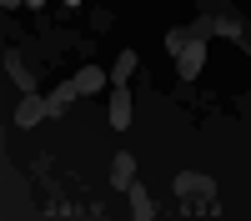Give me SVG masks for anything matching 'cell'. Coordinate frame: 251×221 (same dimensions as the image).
Instances as JSON below:
<instances>
[{
	"mask_svg": "<svg viewBox=\"0 0 251 221\" xmlns=\"http://www.w3.org/2000/svg\"><path fill=\"white\" fill-rule=\"evenodd\" d=\"M131 181H136V156H131V151L111 156V186H116V191H126Z\"/></svg>",
	"mask_w": 251,
	"mask_h": 221,
	"instance_id": "7",
	"label": "cell"
},
{
	"mask_svg": "<svg viewBox=\"0 0 251 221\" xmlns=\"http://www.w3.org/2000/svg\"><path fill=\"white\" fill-rule=\"evenodd\" d=\"M126 196H131V216H136V221H151V216H156V201H151V191H146L141 181H131Z\"/></svg>",
	"mask_w": 251,
	"mask_h": 221,
	"instance_id": "8",
	"label": "cell"
},
{
	"mask_svg": "<svg viewBox=\"0 0 251 221\" xmlns=\"http://www.w3.org/2000/svg\"><path fill=\"white\" fill-rule=\"evenodd\" d=\"M75 96H80V91H75V80H60V86H55V91L46 96V100H50V116H66Z\"/></svg>",
	"mask_w": 251,
	"mask_h": 221,
	"instance_id": "10",
	"label": "cell"
},
{
	"mask_svg": "<svg viewBox=\"0 0 251 221\" xmlns=\"http://www.w3.org/2000/svg\"><path fill=\"white\" fill-rule=\"evenodd\" d=\"M20 201V196H25V176H20V171H10V161H5V201Z\"/></svg>",
	"mask_w": 251,
	"mask_h": 221,
	"instance_id": "13",
	"label": "cell"
},
{
	"mask_svg": "<svg viewBox=\"0 0 251 221\" xmlns=\"http://www.w3.org/2000/svg\"><path fill=\"white\" fill-rule=\"evenodd\" d=\"M201 66H206V40H196V35H191V46L176 55V75H181V80H196V75H201Z\"/></svg>",
	"mask_w": 251,
	"mask_h": 221,
	"instance_id": "3",
	"label": "cell"
},
{
	"mask_svg": "<svg viewBox=\"0 0 251 221\" xmlns=\"http://www.w3.org/2000/svg\"><path fill=\"white\" fill-rule=\"evenodd\" d=\"M0 5H5V10H20V5H25V0H0Z\"/></svg>",
	"mask_w": 251,
	"mask_h": 221,
	"instance_id": "17",
	"label": "cell"
},
{
	"mask_svg": "<svg viewBox=\"0 0 251 221\" xmlns=\"http://www.w3.org/2000/svg\"><path fill=\"white\" fill-rule=\"evenodd\" d=\"M186 46H191V25H186V30H166V50H171V55H181Z\"/></svg>",
	"mask_w": 251,
	"mask_h": 221,
	"instance_id": "14",
	"label": "cell"
},
{
	"mask_svg": "<svg viewBox=\"0 0 251 221\" xmlns=\"http://www.w3.org/2000/svg\"><path fill=\"white\" fill-rule=\"evenodd\" d=\"M111 126L116 131L131 126V86H111Z\"/></svg>",
	"mask_w": 251,
	"mask_h": 221,
	"instance_id": "6",
	"label": "cell"
},
{
	"mask_svg": "<svg viewBox=\"0 0 251 221\" xmlns=\"http://www.w3.org/2000/svg\"><path fill=\"white\" fill-rule=\"evenodd\" d=\"M30 171H35V181H55V176H60L55 156H35V161H30Z\"/></svg>",
	"mask_w": 251,
	"mask_h": 221,
	"instance_id": "12",
	"label": "cell"
},
{
	"mask_svg": "<svg viewBox=\"0 0 251 221\" xmlns=\"http://www.w3.org/2000/svg\"><path fill=\"white\" fill-rule=\"evenodd\" d=\"M25 5H30V10H46V5H50V0H25Z\"/></svg>",
	"mask_w": 251,
	"mask_h": 221,
	"instance_id": "18",
	"label": "cell"
},
{
	"mask_svg": "<svg viewBox=\"0 0 251 221\" xmlns=\"http://www.w3.org/2000/svg\"><path fill=\"white\" fill-rule=\"evenodd\" d=\"M171 196H176V211H186V216H201V211L216 216V211H221V201H216V181L201 176V171H176Z\"/></svg>",
	"mask_w": 251,
	"mask_h": 221,
	"instance_id": "1",
	"label": "cell"
},
{
	"mask_svg": "<svg viewBox=\"0 0 251 221\" xmlns=\"http://www.w3.org/2000/svg\"><path fill=\"white\" fill-rule=\"evenodd\" d=\"M211 25H216V35H221V40H236V35H241V25H246V20H241V10L231 5V10H226V15H216Z\"/></svg>",
	"mask_w": 251,
	"mask_h": 221,
	"instance_id": "11",
	"label": "cell"
},
{
	"mask_svg": "<svg viewBox=\"0 0 251 221\" xmlns=\"http://www.w3.org/2000/svg\"><path fill=\"white\" fill-rule=\"evenodd\" d=\"M60 5H66V10H75V5H80V0H60Z\"/></svg>",
	"mask_w": 251,
	"mask_h": 221,
	"instance_id": "19",
	"label": "cell"
},
{
	"mask_svg": "<svg viewBox=\"0 0 251 221\" xmlns=\"http://www.w3.org/2000/svg\"><path fill=\"white\" fill-rule=\"evenodd\" d=\"M46 116H50V100L30 91V96L20 100V106H15V126H25V131H30V126H40V121H46Z\"/></svg>",
	"mask_w": 251,
	"mask_h": 221,
	"instance_id": "4",
	"label": "cell"
},
{
	"mask_svg": "<svg viewBox=\"0 0 251 221\" xmlns=\"http://www.w3.org/2000/svg\"><path fill=\"white\" fill-rule=\"evenodd\" d=\"M5 75L20 86V96H30L40 80H46V60H35L25 46H10V50H5Z\"/></svg>",
	"mask_w": 251,
	"mask_h": 221,
	"instance_id": "2",
	"label": "cell"
},
{
	"mask_svg": "<svg viewBox=\"0 0 251 221\" xmlns=\"http://www.w3.org/2000/svg\"><path fill=\"white\" fill-rule=\"evenodd\" d=\"M91 30H96V35H100V30H111V10H106V5H96V10H91Z\"/></svg>",
	"mask_w": 251,
	"mask_h": 221,
	"instance_id": "16",
	"label": "cell"
},
{
	"mask_svg": "<svg viewBox=\"0 0 251 221\" xmlns=\"http://www.w3.org/2000/svg\"><path fill=\"white\" fill-rule=\"evenodd\" d=\"M71 80H75V91H80V96H100V91L111 86V75L100 71V66H80V71H75Z\"/></svg>",
	"mask_w": 251,
	"mask_h": 221,
	"instance_id": "5",
	"label": "cell"
},
{
	"mask_svg": "<svg viewBox=\"0 0 251 221\" xmlns=\"http://www.w3.org/2000/svg\"><path fill=\"white\" fill-rule=\"evenodd\" d=\"M191 5H196L201 15H211V20H216V15H226V10H231V0H191Z\"/></svg>",
	"mask_w": 251,
	"mask_h": 221,
	"instance_id": "15",
	"label": "cell"
},
{
	"mask_svg": "<svg viewBox=\"0 0 251 221\" xmlns=\"http://www.w3.org/2000/svg\"><path fill=\"white\" fill-rule=\"evenodd\" d=\"M136 71H141V55H136V50H121L116 66H111V86H131Z\"/></svg>",
	"mask_w": 251,
	"mask_h": 221,
	"instance_id": "9",
	"label": "cell"
}]
</instances>
